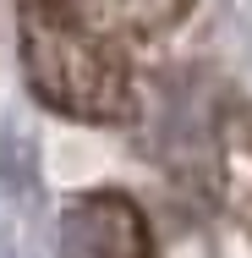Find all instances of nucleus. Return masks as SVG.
Listing matches in <instances>:
<instances>
[{
	"label": "nucleus",
	"instance_id": "obj_2",
	"mask_svg": "<svg viewBox=\"0 0 252 258\" xmlns=\"http://www.w3.org/2000/svg\"><path fill=\"white\" fill-rule=\"evenodd\" d=\"M60 258H153V242L126 198H88L66 220Z\"/></svg>",
	"mask_w": 252,
	"mask_h": 258
},
{
	"label": "nucleus",
	"instance_id": "obj_3",
	"mask_svg": "<svg viewBox=\"0 0 252 258\" xmlns=\"http://www.w3.org/2000/svg\"><path fill=\"white\" fill-rule=\"evenodd\" d=\"M44 6L66 11L71 22L94 28V33L115 39V44L132 39V33H159L187 11V0H44Z\"/></svg>",
	"mask_w": 252,
	"mask_h": 258
},
{
	"label": "nucleus",
	"instance_id": "obj_1",
	"mask_svg": "<svg viewBox=\"0 0 252 258\" xmlns=\"http://www.w3.org/2000/svg\"><path fill=\"white\" fill-rule=\"evenodd\" d=\"M22 66L33 77V94L66 115L126 121L137 110L126 88L132 77H126L121 44L71 22L66 11H55L44 0H22Z\"/></svg>",
	"mask_w": 252,
	"mask_h": 258
}]
</instances>
